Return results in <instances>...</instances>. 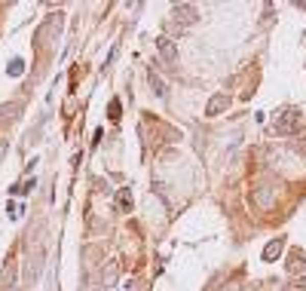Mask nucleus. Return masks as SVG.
<instances>
[{"label":"nucleus","mask_w":306,"mask_h":291,"mask_svg":"<svg viewBox=\"0 0 306 291\" xmlns=\"http://www.w3.org/2000/svg\"><path fill=\"white\" fill-rule=\"evenodd\" d=\"M297 126H300V114H297V110H285V114L273 123V132H276V135H288V132H297Z\"/></svg>","instance_id":"f257e3e1"},{"label":"nucleus","mask_w":306,"mask_h":291,"mask_svg":"<svg viewBox=\"0 0 306 291\" xmlns=\"http://www.w3.org/2000/svg\"><path fill=\"white\" fill-rule=\"evenodd\" d=\"M172 15H175L181 25H193V21L199 18V12H196V6H193V3H181V6H175V9H172Z\"/></svg>","instance_id":"f03ea898"},{"label":"nucleus","mask_w":306,"mask_h":291,"mask_svg":"<svg viewBox=\"0 0 306 291\" xmlns=\"http://www.w3.org/2000/svg\"><path fill=\"white\" fill-rule=\"evenodd\" d=\"M156 49H159V55L169 61V64H175V58H178V52H175V43L169 40V37H159L156 40Z\"/></svg>","instance_id":"7ed1b4c3"},{"label":"nucleus","mask_w":306,"mask_h":291,"mask_svg":"<svg viewBox=\"0 0 306 291\" xmlns=\"http://www.w3.org/2000/svg\"><path fill=\"white\" fill-rule=\"evenodd\" d=\"M227 107H230V98L221 92V95H215V98L208 101V107H205V117H218V114H221V110H227Z\"/></svg>","instance_id":"20e7f679"},{"label":"nucleus","mask_w":306,"mask_h":291,"mask_svg":"<svg viewBox=\"0 0 306 291\" xmlns=\"http://www.w3.org/2000/svg\"><path fill=\"white\" fill-rule=\"evenodd\" d=\"M273 193H276L273 187H257V190H254V203H257L261 209H270V203H273Z\"/></svg>","instance_id":"39448f33"},{"label":"nucleus","mask_w":306,"mask_h":291,"mask_svg":"<svg viewBox=\"0 0 306 291\" xmlns=\"http://www.w3.org/2000/svg\"><path fill=\"white\" fill-rule=\"evenodd\" d=\"M282 249H285V242H282V239H273V242L264 249V261H276V258L282 255Z\"/></svg>","instance_id":"423d86ee"},{"label":"nucleus","mask_w":306,"mask_h":291,"mask_svg":"<svg viewBox=\"0 0 306 291\" xmlns=\"http://www.w3.org/2000/svg\"><path fill=\"white\" fill-rule=\"evenodd\" d=\"M150 86L156 89V95H166V83H162V80H159V77H156L153 71H150Z\"/></svg>","instance_id":"0eeeda50"},{"label":"nucleus","mask_w":306,"mask_h":291,"mask_svg":"<svg viewBox=\"0 0 306 291\" xmlns=\"http://www.w3.org/2000/svg\"><path fill=\"white\" fill-rule=\"evenodd\" d=\"M129 203H132V199H129V190H123L120 199H116V206H120V209H129Z\"/></svg>","instance_id":"6e6552de"},{"label":"nucleus","mask_w":306,"mask_h":291,"mask_svg":"<svg viewBox=\"0 0 306 291\" xmlns=\"http://www.w3.org/2000/svg\"><path fill=\"white\" fill-rule=\"evenodd\" d=\"M120 117V101H110V120H116Z\"/></svg>","instance_id":"1a4fd4ad"},{"label":"nucleus","mask_w":306,"mask_h":291,"mask_svg":"<svg viewBox=\"0 0 306 291\" xmlns=\"http://www.w3.org/2000/svg\"><path fill=\"white\" fill-rule=\"evenodd\" d=\"M9 74H21V61H12V64H9Z\"/></svg>","instance_id":"9d476101"}]
</instances>
